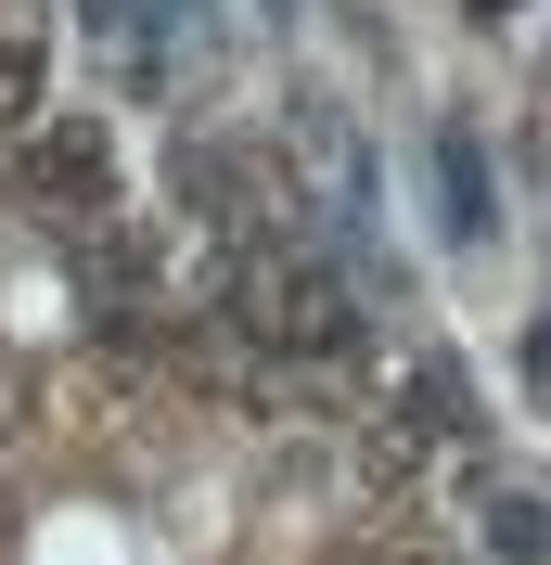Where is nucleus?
Returning <instances> with one entry per match:
<instances>
[{"label":"nucleus","instance_id":"obj_1","mask_svg":"<svg viewBox=\"0 0 551 565\" xmlns=\"http://www.w3.org/2000/svg\"><path fill=\"white\" fill-rule=\"evenodd\" d=\"M0 296L65 398H0L13 565H551L462 373L385 348L359 218L231 129L154 180L0 26Z\"/></svg>","mask_w":551,"mask_h":565}]
</instances>
